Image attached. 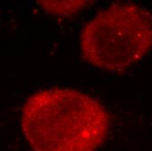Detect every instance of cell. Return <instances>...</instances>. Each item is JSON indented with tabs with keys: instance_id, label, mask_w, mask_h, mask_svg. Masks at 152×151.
Returning <instances> with one entry per match:
<instances>
[{
	"instance_id": "cell-1",
	"label": "cell",
	"mask_w": 152,
	"mask_h": 151,
	"mask_svg": "<svg viewBox=\"0 0 152 151\" xmlns=\"http://www.w3.org/2000/svg\"><path fill=\"white\" fill-rule=\"evenodd\" d=\"M22 128L35 151H96L109 116L97 100L80 91H39L26 101Z\"/></svg>"
},
{
	"instance_id": "cell-2",
	"label": "cell",
	"mask_w": 152,
	"mask_h": 151,
	"mask_svg": "<svg viewBox=\"0 0 152 151\" xmlns=\"http://www.w3.org/2000/svg\"><path fill=\"white\" fill-rule=\"evenodd\" d=\"M152 48V16L135 4H115L89 21L80 35L83 57L112 72L130 68Z\"/></svg>"
},
{
	"instance_id": "cell-3",
	"label": "cell",
	"mask_w": 152,
	"mask_h": 151,
	"mask_svg": "<svg viewBox=\"0 0 152 151\" xmlns=\"http://www.w3.org/2000/svg\"><path fill=\"white\" fill-rule=\"evenodd\" d=\"M46 13L52 15L67 16L78 12L88 5L90 1H39Z\"/></svg>"
}]
</instances>
